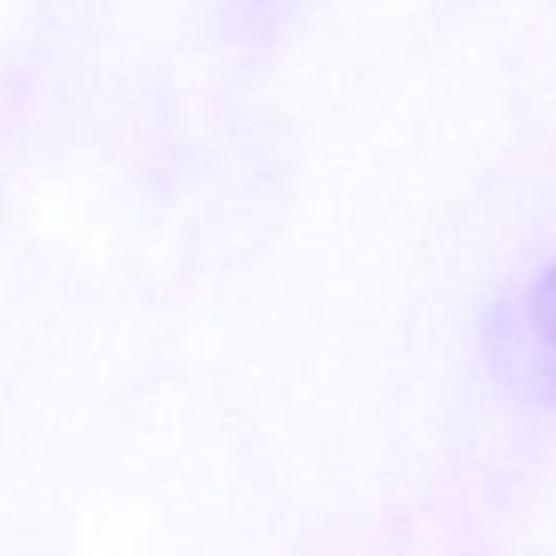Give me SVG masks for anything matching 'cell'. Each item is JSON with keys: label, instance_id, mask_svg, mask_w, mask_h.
Segmentation results:
<instances>
[{"label": "cell", "instance_id": "6da1fadb", "mask_svg": "<svg viewBox=\"0 0 556 556\" xmlns=\"http://www.w3.org/2000/svg\"><path fill=\"white\" fill-rule=\"evenodd\" d=\"M527 325L540 357L546 361V374L556 377V265L546 268L527 299Z\"/></svg>", "mask_w": 556, "mask_h": 556}]
</instances>
